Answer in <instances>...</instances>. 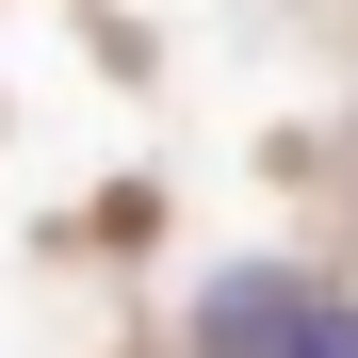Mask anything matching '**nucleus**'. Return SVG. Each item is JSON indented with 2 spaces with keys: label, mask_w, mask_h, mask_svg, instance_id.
<instances>
[{
  "label": "nucleus",
  "mask_w": 358,
  "mask_h": 358,
  "mask_svg": "<svg viewBox=\"0 0 358 358\" xmlns=\"http://www.w3.org/2000/svg\"><path fill=\"white\" fill-rule=\"evenodd\" d=\"M293 310H310V277H293V261H228V277L196 293V358H277Z\"/></svg>",
  "instance_id": "1"
},
{
  "label": "nucleus",
  "mask_w": 358,
  "mask_h": 358,
  "mask_svg": "<svg viewBox=\"0 0 358 358\" xmlns=\"http://www.w3.org/2000/svg\"><path fill=\"white\" fill-rule=\"evenodd\" d=\"M277 358H358V310H342L326 277H310V310H293V342H277Z\"/></svg>",
  "instance_id": "2"
}]
</instances>
